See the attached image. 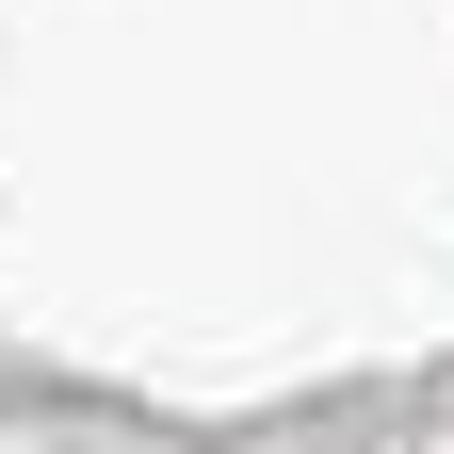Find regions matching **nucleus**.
Returning <instances> with one entry per match:
<instances>
[]
</instances>
